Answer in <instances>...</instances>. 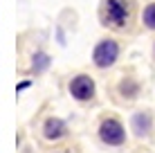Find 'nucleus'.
<instances>
[{
    "label": "nucleus",
    "mask_w": 155,
    "mask_h": 153,
    "mask_svg": "<svg viewBox=\"0 0 155 153\" xmlns=\"http://www.w3.org/2000/svg\"><path fill=\"white\" fill-rule=\"evenodd\" d=\"M99 16L106 27L126 29L133 20V5L130 0H104Z\"/></svg>",
    "instance_id": "1"
},
{
    "label": "nucleus",
    "mask_w": 155,
    "mask_h": 153,
    "mask_svg": "<svg viewBox=\"0 0 155 153\" xmlns=\"http://www.w3.org/2000/svg\"><path fill=\"white\" fill-rule=\"evenodd\" d=\"M117 56H119V43L113 38H104V41H99L97 47H94V52H92V61H94V65L97 68H110V65H115V61H117Z\"/></svg>",
    "instance_id": "2"
},
{
    "label": "nucleus",
    "mask_w": 155,
    "mask_h": 153,
    "mask_svg": "<svg viewBox=\"0 0 155 153\" xmlns=\"http://www.w3.org/2000/svg\"><path fill=\"white\" fill-rule=\"evenodd\" d=\"M99 138L108 146H119V144H124V140H126V131H124V126H121L119 119L106 117L104 122L99 124Z\"/></svg>",
    "instance_id": "3"
},
{
    "label": "nucleus",
    "mask_w": 155,
    "mask_h": 153,
    "mask_svg": "<svg viewBox=\"0 0 155 153\" xmlns=\"http://www.w3.org/2000/svg\"><path fill=\"white\" fill-rule=\"evenodd\" d=\"M70 95L77 101H92L94 99V79L88 75H77L70 81Z\"/></svg>",
    "instance_id": "4"
},
{
    "label": "nucleus",
    "mask_w": 155,
    "mask_h": 153,
    "mask_svg": "<svg viewBox=\"0 0 155 153\" xmlns=\"http://www.w3.org/2000/svg\"><path fill=\"white\" fill-rule=\"evenodd\" d=\"M65 133H68V126L58 117H47L45 124H43V138L50 140V142H56V140L65 138Z\"/></svg>",
    "instance_id": "5"
},
{
    "label": "nucleus",
    "mask_w": 155,
    "mask_h": 153,
    "mask_svg": "<svg viewBox=\"0 0 155 153\" xmlns=\"http://www.w3.org/2000/svg\"><path fill=\"white\" fill-rule=\"evenodd\" d=\"M133 131H135L137 138H144L151 131V115L148 113H137L133 115Z\"/></svg>",
    "instance_id": "6"
},
{
    "label": "nucleus",
    "mask_w": 155,
    "mask_h": 153,
    "mask_svg": "<svg viewBox=\"0 0 155 153\" xmlns=\"http://www.w3.org/2000/svg\"><path fill=\"white\" fill-rule=\"evenodd\" d=\"M47 65H50V56L43 54V52H38V54L34 56V61H31V70H34L36 75H38V72H43Z\"/></svg>",
    "instance_id": "7"
},
{
    "label": "nucleus",
    "mask_w": 155,
    "mask_h": 153,
    "mask_svg": "<svg viewBox=\"0 0 155 153\" xmlns=\"http://www.w3.org/2000/svg\"><path fill=\"white\" fill-rule=\"evenodd\" d=\"M119 92L124 95V97L133 99V97L137 95V83L133 81V79H124V81H121V86H119Z\"/></svg>",
    "instance_id": "8"
},
{
    "label": "nucleus",
    "mask_w": 155,
    "mask_h": 153,
    "mask_svg": "<svg viewBox=\"0 0 155 153\" xmlns=\"http://www.w3.org/2000/svg\"><path fill=\"white\" fill-rule=\"evenodd\" d=\"M144 25H146L148 29H155V2H148L146 7H144Z\"/></svg>",
    "instance_id": "9"
},
{
    "label": "nucleus",
    "mask_w": 155,
    "mask_h": 153,
    "mask_svg": "<svg viewBox=\"0 0 155 153\" xmlns=\"http://www.w3.org/2000/svg\"><path fill=\"white\" fill-rule=\"evenodd\" d=\"M58 153H70V151H58Z\"/></svg>",
    "instance_id": "10"
}]
</instances>
